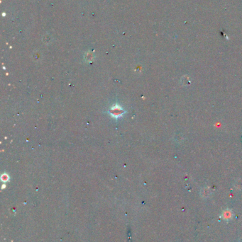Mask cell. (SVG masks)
Here are the masks:
<instances>
[{"label":"cell","mask_w":242,"mask_h":242,"mask_svg":"<svg viewBox=\"0 0 242 242\" xmlns=\"http://www.w3.org/2000/svg\"><path fill=\"white\" fill-rule=\"evenodd\" d=\"M231 216H232V215H231V212H229V211H227V212H225L224 213V217L227 218V219L231 218Z\"/></svg>","instance_id":"1"}]
</instances>
